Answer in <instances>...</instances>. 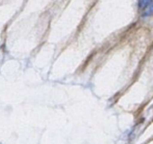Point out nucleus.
I'll use <instances>...</instances> for the list:
<instances>
[{
  "instance_id": "1",
  "label": "nucleus",
  "mask_w": 153,
  "mask_h": 144,
  "mask_svg": "<svg viewBox=\"0 0 153 144\" xmlns=\"http://www.w3.org/2000/svg\"><path fill=\"white\" fill-rule=\"evenodd\" d=\"M139 8L144 17L153 14V0H139Z\"/></svg>"
}]
</instances>
